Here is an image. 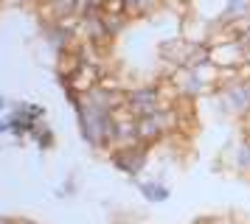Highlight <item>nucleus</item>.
I'll list each match as a JSON object with an SVG mask.
<instances>
[{"label": "nucleus", "instance_id": "nucleus-1", "mask_svg": "<svg viewBox=\"0 0 250 224\" xmlns=\"http://www.w3.org/2000/svg\"><path fill=\"white\" fill-rule=\"evenodd\" d=\"M68 101L76 110V121H79L84 140L93 149H107L110 146V132H113V112L90 104L84 95H68Z\"/></svg>", "mask_w": 250, "mask_h": 224}, {"label": "nucleus", "instance_id": "nucleus-2", "mask_svg": "<svg viewBox=\"0 0 250 224\" xmlns=\"http://www.w3.org/2000/svg\"><path fill=\"white\" fill-rule=\"evenodd\" d=\"M126 107L135 118H149L160 110V93L158 84H138L126 90Z\"/></svg>", "mask_w": 250, "mask_h": 224}, {"label": "nucleus", "instance_id": "nucleus-3", "mask_svg": "<svg viewBox=\"0 0 250 224\" xmlns=\"http://www.w3.org/2000/svg\"><path fill=\"white\" fill-rule=\"evenodd\" d=\"M149 146H132V149H115V151H110V160H113V166L118 168V171H124V174H129V177H138L144 168H146V157H149Z\"/></svg>", "mask_w": 250, "mask_h": 224}, {"label": "nucleus", "instance_id": "nucleus-4", "mask_svg": "<svg viewBox=\"0 0 250 224\" xmlns=\"http://www.w3.org/2000/svg\"><path fill=\"white\" fill-rule=\"evenodd\" d=\"M245 62H248L245 59V45L239 39H230V42H222V45L211 48V65L219 67V70H236Z\"/></svg>", "mask_w": 250, "mask_h": 224}, {"label": "nucleus", "instance_id": "nucleus-5", "mask_svg": "<svg viewBox=\"0 0 250 224\" xmlns=\"http://www.w3.org/2000/svg\"><path fill=\"white\" fill-rule=\"evenodd\" d=\"M171 81V87L180 93V98H197V95H205V93H211V87H205L203 81L197 78V73L194 70H188V67H174L169 76H166Z\"/></svg>", "mask_w": 250, "mask_h": 224}, {"label": "nucleus", "instance_id": "nucleus-6", "mask_svg": "<svg viewBox=\"0 0 250 224\" xmlns=\"http://www.w3.org/2000/svg\"><path fill=\"white\" fill-rule=\"evenodd\" d=\"M219 107L228 115H245L250 110V98H248V90H245V81H230L225 87H219Z\"/></svg>", "mask_w": 250, "mask_h": 224}, {"label": "nucleus", "instance_id": "nucleus-7", "mask_svg": "<svg viewBox=\"0 0 250 224\" xmlns=\"http://www.w3.org/2000/svg\"><path fill=\"white\" fill-rule=\"evenodd\" d=\"M197 48H200L197 42H188L186 37H177V39L160 42V56H163L171 67H188V62H191V56H194Z\"/></svg>", "mask_w": 250, "mask_h": 224}, {"label": "nucleus", "instance_id": "nucleus-8", "mask_svg": "<svg viewBox=\"0 0 250 224\" xmlns=\"http://www.w3.org/2000/svg\"><path fill=\"white\" fill-rule=\"evenodd\" d=\"M99 81H102V70L99 67L82 65L73 76L62 81V87L68 90V95H84V93H90V90L99 87Z\"/></svg>", "mask_w": 250, "mask_h": 224}, {"label": "nucleus", "instance_id": "nucleus-9", "mask_svg": "<svg viewBox=\"0 0 250 224\" xmlns=\"http://www.w3.org/2000/svg\"><path fill=\"white\" fill-rule=\"evenodd\" d=\"M138 140L144 146H158L160 140H166V132L160 126L158 115H149V118H138Z\"/></svg>", "mask_w": 250, "mask_h": 224}, {"label": "nucleus", "instance_id": "nucleus-10", "mask_svg": "<svg viewBox=\"0 0 250 224\" xmlns=\"http://www.w3.org/2000/svg\"><path fill=\"white\" fill-rule=\"evenodd\" d=\"M135 188L146 196V202H166L169 199V188L158 182V179H135Z\"/></svg>", "mask_w": 250, "mask_h": 224}, {"label": "nucleus", "instance_id": "nucleus-11", "mask_svg": "<svg viewBox=\"0 0 250 224\" xmlns=\"http://www.w3.org/2000/svg\"><path fill=\"white\" fill-rule=\"evenodd\" d=\"M163 6V0H124L126 17H149Z\"/></svg>", "mask_w": 250, "mask_h": 224}, {"label": "nucleus", "instance_id": "nucleus-12", "mask_svg": "<svg viewBox=\"0 0 250 224\" xmlns=\"http://www.w3.org/2000/svg\"><path fill=\"white\" fill-rule=\"evenodd\" d=\"M230 163H233V168H236L239 174L250 177V140H242V143L233 146V151H230Z\"/></svg>", "mask_w": 250, "mask_h": 224}, {"label": "nucleus", "instance_id": "nucleus-13", "mask_svg": "<svg viewBox=\"0 0 250 224\" xmlns=\"http://www.w3.org/2000/svg\"><path fill=\"white\" fill-rule=\"evenodd\" d=\"M102 20H104V31H107V37L115 39L118 34L124 31V25H126L129 17H126V14H104V11H102Z\"/></svg>", "mask_w": 250, "mask_h": 224}, {"label": "nucleus", "instance_id": "nucleus-14", "mask_svg": "<svg viewBox=\"0 0 250 224\" xmlns=\"http://www.w3.org/2000/svg\"><path fill=\"white\" fill-rule=\"evenodd\" d=\"M31 140H37L40 149H48V146L54 143V132H51V129H42V123H40V126H37V132L31 134Z\"/></svg>", "mask_w": 250, "mask_h": 224}, {"label": "nucleus", "instance_id": "nucleus-15", "mask_svg": "<svg viewBox=\"0 0 250 224\" xmlns=\"http://www.w3.org/2000/svg\"><path fill=\"white\" fill-rule=\"evenodd\" d=\"M0 224H23V222H14V219H0Z\"/></svg>", "mask_w": 250, "mask_h": 224}, {"label": "nucleus", "instance_id": "nucleus-16", "mask_svg": "<svg viewBox=\"0 0 250 224\" xmlns=\"http://www.w3.org/2000/svg\"><path fill=\"white\" fill-rule=\"evenodd\" d=\"M0 132H9V123L6 121H0Z\"/></svg>", "mask_w": 250, "mask_h": 224}, {"label": "nucleus", "instance_id": "nucleus-17", "mask_svg": "<svg viewBox=\"0 0 250 224\" xmlns=\"http://www.w3.org/2000/svg\"><path fill=\"white\" fill-rule=\"evenodd\" d=\"M245 59H248V65H250V45H245Z\"/></svg>", "mask_w": 250, "mask_h": 224}, {"label": "nucleus", "instance_id": "nucleus-18", "mask_svg": "<svg viewBox=\"0 0 250 224\" xmlns=\"http://www.w3.org/2000/svg\"><path fill=\"white\" fill-rule=\"evenodd\" d=\"M245 90H248V98H250V78L245 81Z\"/></svg>", "mask_w": 250, "mask_h": 224}, {"label": "nucleus", "instance_id": "nucleus-19", "mask_svg": "<svg viewBox=\"0 0 250 224\" xmlns=\"http://www.w3.org/2000/svg\"><path fill=\"white\" fill-rule=\"evenodd\" d=\"M3 107H6V98H3V95H0V110H3Z\"/></svg>", "mask_w": 250, "mask_h": 224}]
</instances>
